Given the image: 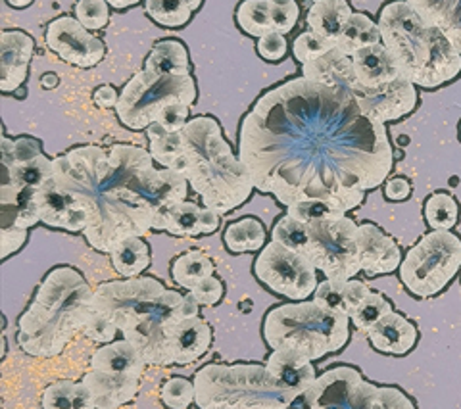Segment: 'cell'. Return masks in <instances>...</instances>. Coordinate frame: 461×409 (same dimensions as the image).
Returning <instances> with one entry per match:
<instances>
[{
    "label": "cell",
    "instance_id": "obj_1",
    "mask_svg": "<svg viewBox=\"0 0 461 409\" xmlns=\"http://www.w3.org/2000/svg\"><path fill=\"white\" fill-rule=\"evenodd\" d=\"M237 154L256 191L281 206L323 200L344 214L362 206L394 166L386 125L346 86L304 76L254 102L239 127Z\"/></svg>",
    "mask_w": 461,
    "mask_h": 409
},
{
    "label": "cell",
    "instance_id": "obj_2",
    "mask_svg": "<svg viewBox=\"0 0 461 409\" xmlns=\"http://www.w3.org/2000/svg\"><path fill=\"white\" fill-rule=\"evenodd\" d=\"M54 183L85 210V241L110 254L125 239L160 231L167 210L186 200L181 173L156 168L150 150L115 142L76 146L52 158Z\"/></svg>",
    "mask_w": 461,
    "mask_h": 409
},
{
    "label": "cell",
    "instance_id": "obj_3",
    "mask_svg": "<svg viewBox=\"0 0 461 409\" xmlns=\"http://www.w3.org/2000/svg\"><path fill=\"white\" fill-rule=\"evenodd\" d=\"M95 310L104 314L147 365H169V331L200 314L191 292L171 290L154 277L108 281L95 288Z\"/></svg>",
    "mask_w": 461,
    "mask_h": 409
},
{
    "label": "cell",
    "instance_id": "obj_4",
    "mask_svg": "<svg viewBox=\"0 0 461 409\" xmlns=\"http://www.w3.org/2000/svg\"><path fill=\"white\" fill-rule=\"evenodd\" d=\"M177 133L179 150L171 169L183 175L202 206L225 215L250 200L256 191L250 173L223 137L218 120L196 115Z\"/></svg>",
    "mask_w": 461,
    "mask_h": 409
},
{
    "label": "cell",
    "instance_id": "obj_5",
    "mask_svg": "<svg viewBox=\"0 0 461 409\" xmlns=\"http://www.w3.org/2000/svg\"><path fill=\"white\" fill-rule=\"evenodd\" d=\"M95 290L81 271L58 266L39 285L18 321V344L27 356L56 358L93 314Z\"/></svg>",
    "mask_w": 461,
    "mask_h": 409
},
{
    "label": "cell",
    "instance_id": "obj_6",
    "mask_svg": "<svg viewBox=\"0 0 461 409\" xmlns=\"http://www.w3.org/2000/svg\"><path fill=\"white\" fill-rule=\"evenodd\" d=\"M386 50L403 77L421 89H438L461 73V54L438 27L427 23L406 0H391L379 10Z\"/></svg>",
    "mask_w": 461,
    "mask_h": 409
},
{
    "label": "cell",
    "instance_id": "obj_7",
    "mask_svg": "<svg viewBox=\"0 0 461 409\" xmlns=\"http://www.w3.org/2000/svg\"><path fill=\"white\" fill-rule=\"evenodd\" d=\"M350 323V315L327 310L313 300L288 302L266 314L262 337L271 350H293L317 361L346 348Z\"/></svg>",
    "mask_w": 461,
    "mask_h": 409
},
{
    "label": "cell",
    "instance_id": "obj_8",
    "mask_svg": "<svg viewBox=\"0 0 461 409\" xmlns=\"http://www.w3.org/2000/svg\"><path fill=\"white\" fill-rule=\"evenodd\" d=\"M194 388L198 409H286L296 396L266 363H208L196 371Z\"/></svg>",
    "mask_w": 461,
    "mask_h": 409
},
{
    "label": "cell",
    "instance_id": "obj_9",
    "mask_svg": "<svg viewBox=\"0 0 461 409\" xmlns=\"http://www.w3.org/2000/svg\"><path fill=\"white\" fill-rule=\"evenodd\" d=\"M286 409H415V404L396 386L373 385L356 368L337 365L296 394Z\"/></svg>",
    "mask_w": 461,
    "mask_h": 409
},
{
    "label": "cell",
    "instance_id": "obj_10",
    "mask_svg": "<svg viewBox=\"0 0 461 409\" xmlns=\"http://www.w3.org/2000/svg\"><path fill=\"white\" fill-rule=\"evenodd\" d=\"M198 98L193 73H171L142 68L127 81L115 106L118 120L131 131L149 129L167 106L183 102L193 106Z\"/></svg>",
    "mask_w": 461,
    "mask_h": 409
},
{
    "label": "cell",
    "instance_id": "obj_11",
    "mask_svg": "<svg viewBox=\"0 0 461 409\" xmlns=\"http://www.w3.org/2000/svg\"><path fill=\"white\" fill-rule=\"evenodd\" d=\"M398 271L411 296H438L461 271V239L452 231L427 232L403 256Z\"/></svg>",
    "mask_w": 461,
    "mask_h": 409
},
{
    "label": "cell",
    "instance_id": "obj_12",
    "mask_svg": "<svg viewBox=\"0 0 461 409\" xmlns=\"http://www.w3.org/2000/svg\"><path fill=\"white\" fill-rule=\"evenodd\" d=\"M357 227L348 215L308 223L310 242L304 256L325 275V279L350 281L362 273Z\"/></svg>",
    "mask_w": 461,
    "mask_h": 409
},
{
    "label": "cell",
    "instance_id": "obj_13",
    "mask_svg": "<svg viewBox=\"0 0 461 409\" xmlns=\"http://www.w3.org/2000/svg\"><path fill=\"white\" fill-rule=\"evenodd\" d=\"M254 277L273 295L291 302H304L320 285L312 261L276 241H269L254 259Z\"/></svg>",
    "mask_w": 461,
    "mask_h": 409
},
{
    "label": "cell",
    "instance_id": "obj_14",
    "mask_svg": "<svg viewBox=\"0 0 461 409\" xmlns=\"http://www.w3.org/2000/svg\"><path fill=\"white\" fill-rule=\"evenodd\" d=\"M47 47L64 62L77 68H95L104 60L106 45L103 39L83 27L76 16H60L47 25Z\"/></svg>",
    "mask_w": 461,
    "mask_h": 409
},
{
    "label": "cell",
    "instance_id": "obj_15",
    "mask_svg": "<svg viewBox=\"0 0 461 409\" xmlns=\"http://www.w3.org/2000/svg\"><path fill=\"white\" fill-rule=\"evenodd\" d=\"M348 91L357 100L359 108L381 123L406 118L417 108V102H420L417 86L403 76L381 86H373V89L354 83Z\"/></svg>",
    "mask_w": 461,
    "mask_h": 409
},
{
    "label": "cell",
    "instance_id": "obj_16",
    "mask_svg": "<svg viewBox=\"0 0 461 409\" xmlns=\"http://www.w3.org/2000/svg\"><path fill=\"white\" fill-rule=\"evenodd\" d=\"M357 242H359V261L362 271L367 277L388 275L400 269L402 250L398 242L386 235V232L375 223H362L357 227Z\"/></svg>",
    "mask_w": 461,
    "mask_h": 409
},
{
    "label": "cell",
    "instance_id": "obj_17",
    "mask_svg": "<svg viewBox=\"0 0 461 409\" xmlns=\"http://www.w3.org/2000/svg\"><path fill=\"white\" fill-rule=\"evenodd\" d=\"M33 52V37L22 29H8L0 33V91L16 93L22 89Z\"/></svg>",
    "mask_w": 461,
    "mask_h": 409
},
{
    "label": "cell",
    "instance_id": "obj_18",
    "mask_svg": "<svg viewBox=\"0 0 461 409\" xmlns=\"http://www.w3.org/2000/svg\"><path fill=\"white\" fill-rule=\"evenodd\" d=\"M37 210L41 223L52 229L83 232L89 223L85 210L68 193H64L52 177L37 188Z\"/></svg>",
    "mask_w": 461,
    "mask_h": 409
},
{
    "label": "cell",
    "instance_id": "obj_19",
    "mask_svg": "<svg viewBox=\"0 0 461 409\" xmlns=\"http://www.w3.org/2000/svg\"><path fill=\"white\" fill-rule=\"evenodd\" d=\"M213 342L212 327L200 315L183 319L169 331L167 359L169 365H191L204 358Z\"/></svg>",
    "mask_w": 461,
    "mask_h": 409
},
{
    "label": "cell",
    "instance_id": "obj_20",
    "mask_svg": "<svg viewBox=\"0 0 461 409\" xmlns=\"http://www.w3.org/2000/svg\"><path fill=\"white\" fill-rule=\"evenodd\" d=\"M89 388L96 409H118L133 402L140 388V375L91 369L81 378Z\"/></svg>",
    "mask_w": 461,
    "mask_h": 409
},
{
    "label": "cell",
    "instance_id": "obj_21",
    "mask_svg": "<svg viewBox=\"0 0 461 409\" xmlns=\"http://www.w3.org/2000/svg\"><path fill=\"white\" fill-rule=\"evenodd\" d=\"M221 215L206 206L183 200L171 206L164 217L160 231L173 237H202L220 229Z\"/></svg>",
    "mask_w": 461,
    "mask_h": 409
},
{
    "label": "cell",
    "instance_id": "obj_22",
    "mask_svg": "<svg viewBox=\"0 0 461 409\" xmlns=\"http://www.w3.org/2000/svg\"><path fill=\"white\" fill-rule=\"evenodd\" d=\"M367 339L381 354L406 356L415 348L420 331L408 317L393 310L367 332Z\"/></svg>",
    "mask_w": 461,
    "mask_h": 409
},
{
    "label": "cell",
    "instance_id": "obj_23",
    "mask_svg": "<svg viewBox=\"0 0 461 409\" xmlns=\"http://www.w3.org/2000/svg\"><path fill=\"white\" fill-rule=\"evenodd\" d=\"M41 223L37 188L0 185V229H32Z\"/></svg>",
    "mask_w": 461,
    "mask_h": 409
},
{
    "label": "cell",
    "instance_id": "obj_24",
    "mask_svg": "<svg viewBox=\"0 0 461 409\" xmlns=\"http://www.w3.org/2000/svg\"><path fill=\"white\" fill-rule=\"evenodd\" d=\"M350 58H352V66L356 73V85L359 86L373 89V86L391 83L402 76L396 62L393 60L391 52L386 50L383 42H379V45L357 49Z\"/></svg>",
    "mask_w": 461,
    "mask_h": 409
},
{
    "label": "cell",
    "instance_id": "obj_25",
    "mask_svg": "<svg viewBox=\"0 0 461 409\" xmlns=\"http://www.w3.org/2000/svg\"><path fill=\"white\" fill-rule=\"evenodd\" d=\"M266 368L281 385L294 394L304 392L317 378L313 361L293 350H271Z\"/></svg>",
    "mask_w": 461,
    "mask_h": 409
},
{
    "label": "cell",
    "instance_id": "obj_26",
    "mask_svg": "<svg viewBox=\"0 0 461 409\" xmlns=\"http://www.w3.org/2000/svg\"><path fill=\"white\" fill-rule=\"evenodd\" d=\"M420 16L438 27L461 54V0H406Z\"/></svg>",
    "mask_w": 461,
    "mask_h": 409
},
{
    "label": "cell",
    "instance_id": "obj_27",
    "mask_svg": "<svg viewBox=\"0 0 461 409\" xmlns=\"http://www.w3.org/2000/svg\"><path fill=\"white\" fill-rule=\"evenodd\" d=\"M302 76L327 85L346 86V89H350L356 83L352 58L342 52L339 47L325 52L320 58H315L312 62L302 64Z\"/></svg>",
    "mask_w": 461,
    "mask_h": 409
},
{
    "label": "cell",
    "instance_id": "obj_28",
    "mask_svg": "<svg viewBox=\"0 0 461 409\" xmlns=\"http://www.w3.org/2000/svg\"><path fill=\"white\" fill-rule=\"evenodd\" d=\"M352 14L354 8L350 6L348 0H321V3H315L308 8L306 23L310 32L339 42Z\"/></svg>",
    "mask_w": 461,
    "mask_h": 409
},
{
    "label": "cell",
    "instance_id": "obj_29",
    "mask_svg": "<svg viewBox=\"0 0 461 409\" xmlns=\"http://www.w3.org/2000/svg\"><path fill=\"white\" fill-rule=\"evenodd\" d=\"M147 368L139 350L125 339L113 341L98 348L91 358V369L108 371V373H131L140 375Z\"/></svg>",
    "mask_w": 461,
    "mask_h": 409
},
{
    "label": "cell",
    "instance_id": "obj_30",
    "mask_svg": "<svg viewBox=\"0 0 461 409\" xmlns=\"http://www.w3.org/2000/svg\"><path fill=\"white\" fill-rule=\"evenodd\" d=\"M223 242L230 254L259 252L267 244V231L258 217L247 215L227 225Z\"/></svg>",
    "mask_w": 461,
    "mask_h": 409
},
{
    "label": "cell",
    "instance_id": "obj_31",
    "mask_svg": "<svg viewBox=\"0 0 461 409\" xmlns=\"http://www.w3.org/2000/svg\"><path fill=\"white\" fill-rule=\"evenodd\" d=\"M108 256L112 259V268L115 269V273L122 275L123 279L140 277L150 268L152 261L150 246L142 241V237L122 241Z\"/></svg>",
    "mask_w": 461,
    "mask_h": 409
},
{
    "label": "cell",
    "instance_id": "obj_32",
    "mask_svg": "<svg viewBox=\"0 0 461 409\" xmlns=\"http://www.w3.org/2000/svg\"><path fill=\"white\" fill-rule=\"evenodd\" d=\"M42 409H96L89 388L83 381H56L49 385L41 398Z\"/></svg>",
    "mask_w": 461,
    "mask_h": 409
},
{
    "label": "cell",
    "instance_id": "obj_33",
    "mask_svg": "<svg viewBox=\"0 0 461 409\" xmlns=\"http://www.w3.org/2000/svg\"><path fill=\"white\" fill-rule=\"evenodd\" d=\"M215 275L213 261L200 250H189L173 259L171 279L183 290H193L206 277Z\"/></svg>",
    "mask_w": 461,
    "mask_h": 409
},
{
    "label": "cell",
    "instance_id": "obj_34",
    "mask_svg": "<svg viewBox=\"0 0 461 409\" xmlns=\"http://www.w3.org/2000/svg\"><path fill=\"white\" fill-rule=\"evenodd\" d=\"M379 42H383L379 23L364 12H354L352 18L348 20V23H346V27H344V32H342V35L337 42V47L342 52L352 56L357 49L379 45Z\"/></svg>",
    "mask_w": 461,
    "mask_h": 409
},
{
    "label": "cell",
    "instance_id": "obj_35",
    "mask_svg": "<svg viewBox=\"0 0 461 409\" xmlns=\"http://www.w3.org/2000/svg\"><path fill=\"white\" fill-rule=\"evenodd\" d=\"M144 68L171 73H191V58L179 39L158 41L144 60Z\"/></svg>",
    "mask_w": 461,
    "mask_h": 409
},
{
    "label": "cell",
    "instance_id": "obj_36",
    "mask_svg": "<svg viewBox=\"0 0 461 409\" xmlns=\"http://www.w3.org/2000/svg\"><path fill=\"white\" fill-rule=\"evenodd\" d=\"M52 158L41 154L35 159H29L23 164H3V183L16 186H32L41 188L52 177Z\"/></svg>",
    "mask_w": 461,
    "mask_h": 409
},
{
    "label": "cell",
    "instance_id": "obj_37",
    "mask_svg": "<svg viewBox=\"0 0 461 409\" xmlns=\"http://www.w3.org/2000/svg\"><path fill=\"white\" fill-rule=\"evenodd\" d=\"M235 22L242 33L262 39L273 32L269 0H240L235 10Z\"/></svg>",
    "mask_w": 461,
    "mask_h": 409
},
{
    "label": "cell",
    "instance_id": "obj_38",
    "mask_svg": "<svg viewBox=\"0 0 461 409\" xmlns=\"http://www.w3.org/2000/svg\"><path fill=\"white\" fill-rule=\"evenodd\" d=\"M423 217L430 231H452L459 222V204L450 193H432L425 200Z\"/></svg>",
    "mask_w": 461,
    "mask_h": 409
},
{
    "label": "cell",
    "instance_id": "obj_39",
    "mask_svg": "<svg viewBox=\"0 0 461 409\" xmlns=\"http://www.w3.org/2000/svg\"><path fill=\"white\" fill-rule=\"evenodd\" d=\"M144 12L154 23L167 29L185 27L194 14L186 0H144Z\"/></svg>",
    "mask_w": 461,
    "mask_h": 409
},
{
    "label": "cell",
    "instance_id": "obj_40",
    "mask_svg": "<svg viewBox=\"0 0 461 409\" xmlns=\"http://www.w3.org/2000/svg\"><path fill=\"white\" fill-rule=\"evenodd\" d=\"M391 312H393V304L388 302V298H384L381 292L371 290L369 296L350 314V321L357 331L367 334L384 315H388Z\"/></svg>",
    "mask_w": 461,
    "mask_h": 409
},
{
    "label": "cell",
    "instance_id": "obj_41",
    "mask_svg": "<svg viewBox=\"0 0 461 409\" xmlns=\"http://www.w3.org/2000/svg\"><path fill=\"white\" fill-rule=\"evenodd\" d=\"M271 241L291 248V250H294L298 254H306L308 242H310L308 225L298 222V219H294L293 215L285 214L281 219H277V223L273 225Z\"/></svg>",
    "mask_w": 461,
    "mask_h": 409
},
{
    "label": "cell",
    "instance_id": "obj_42",
    "mask_svg": "<svg viewBox=\"0 0 461 409\" xmlns=\"http://www.w3.org/2000/svg\"><path fill=\"white\" fill-rule=\"evenodd\" d=\"M0 152H3V164L6 166L23 164L29 162V159H35L41 154H45L42 152L41 141L33 137L10 139L6 133H3V139H0Z\"/></svg>",
    "mask_w": 461,
    "mask_h": 409
},
{
    "label": "cell",
    "instance_id": "obj_43",
    "mask_svg": "<svg viewBox=\"0 0 461 409\" xmlns=\"http://www.w3.org/2000/svg\"><path fill=\"white\" fill-rule=\"evenodd\" d=\"M160 400L169 409H189L196 400L194 381L185 377H171L160 388Z\"/></svg>",
    "mask_w": 461,
    "mask_h": 409
},
{
    "label": "cell",
    "instance_id": "obj_44",
    "mask_svg": "<svg viewBox=\"0 0 461 409\" xmlns=\"http://www.w3.org/2000/svg\"><path fill=\"white\" fill-rule=\"evenodd\" d=\"M335 47H337V42L329 41L313 32H304V33H300L293 42V56H294V60L302 66V64L315 60V58L323 56L329 50H333Z\"/></svg>",
    "mask_w": 461,
    "mask_h": 409
},
{
    "label": "cell",
    "instance_id": "obj_45",
    "mask_svg": "<svg viewBox=\"0 0 461 409\" xmlns=\"http://www.w3.org/2000/svg\"><path fill=\"white\" fill-rule=\"evenodd\" d=\"M110 5L106 0H77L74 6V16L89 32H100L110 22Z\"/></svg>",
    "mask_w": 461,
    "mask_h": 409
},
{
    "label": "cell",
    "instance_id": "obj_46",
    "mask_svg": "<svg viewBox=\"0 0 461 409\" xmlns=\"http://www.w3.org/2000/svg\"><path fill=\"white\" fill-rule=\"evenodd\" d=\"M286 214L293 215L294 219L302 223H313V222H323V219L330 217H340L346 215L344 212L337 210L335 206H330L329 202L323 200H304V202H296L293 206L286 208Z\"/></svg>",
    "mask_w": 461,
    "mask_h": 409
},
{
    "label": "cell",
    "instance_id": "obj_47",
    "mask_svg": "<svg viewBox=\"0 0 461 409\" xmlns=\"http://www.w3.org/2000/svg\"><path fill=\"white\" fill-rule=\"evenodd\" d=\"M273 32L291 33L300 20V5L298 0H269Z\"/></svg>",
    "mask_w": 461,
    "mask_h": 409
},
{
    "label": "cell",
    "instance_id": "obj_48",
    "mask_svg": "<svg viewBox=\"0 0 461 409\" xmlns=\"http://www.w3.org/2000/svg\"><path fill=\"white\" fill-rule=\"evenodd\" d=\"M312 298H313V302L323 305V308H327V310L346 314V281L325 279L317 285Z\"/></svg>",
    "mask_w": 461,
    "mask_h": 409
},
{
    "label": "cell",
    "instance_id": "obj_49",
    "mask_svg": "<svg viewBox=\"0 0 461 409\" xmlns=\"http://www.w3.org/2000/svg\"><path fill=\"white\" fill-rule=\"evenodd\" d=\"M118 332H120L118 327H115L104 314L95 310V305H93V314L83 327L85 337L93 339L95 342H100V344H110L115 341V334Z\"/></svg>",
    "mask_w": 461,
    "mask_h": 409
},
{
    "label": "cell",
    "instance_id": "obj_50",
    "mask_svg": "<svg viewBox=\"0 0 461 409\" xmlns=\"http://www.w3.org/2000/svg\"><path fill=\"white\" fill-rule=\"evenodd\" d=\"M256 50L259 56H262V60H266V62H281L288 54V41L283 33L271 32V33L264 35L262 39H258Z\"/></svg>",
    "mask_w": 461,
    "mask_h": 409
},
{
    "label": "cell",
    "instance_id": "obj_51",
    "mask_svg": "<svg viewBox=\"0 0 461 409\" xmlns=\"http://www.w3.org/2000/svg\"><path fill=\"white\" fill-rule=\"evenodd\" d=\"M191 292V296L200 304V305H215L223 300L225 295V286L218 279V277L212 275L206 277L204 281H200Z\"/></svg>",
    "mask_w": 461,
    "mask_h": 409
},
{
    "label": "cell",
    "instance_id": "obj_52",
    "mask_svg": "<svg viewBox=\"0 0 461 409\" xmlns=\"http://www.w3.org/2000/svg\"><path fill=\"white\" fill-rule=\"evenodd\" d=\"M189 115H191V106L183 105V102H177V105L167 106L160 115H158L156 123L164 127L166 131H169V133H176V131H181L186 125Z\"/></svg>",
    "mask_w": 461,
    "mask_h": 409
},
{
    "label": "cell",
    "instance_id": "obj_53",
    "mask_svg": "<svg viewBox=\"0 0 461 409\" xmlns=\"http://www.w3.org/2000/svg\"><path fill=\"white\" fill-rule=\"evenodd\" d=\"M27 235V229H0V258L6 259L12 254H16L25 244Z\"/></svg>",
    "mask_w": 461,
    "mask_h": 409
},
{
    "label": "cell",
    "instance_id": "obj_54",
    "mask_svg": "<svg viewBox=\"0 0 461 409\" xmlns=\"http://www.w3.org/2000/svg\"><path fill=\"white\" fill-rule=\"evenodd\" d=\"M371 288L359 279L346 281V314H352L369 296Z\"/></svg>",
    "mask_w": 461,
    "mask_h": 409
},
{
    "label": "cell",
    "instance_id": "obj_55",
    "mask_svg": "<svg viewBox=\"0 0 461 409\" xmlns=\"http://www.w3.org/2000/svg\"><path fill=\"white\" fill-rule=\"evenodd\" d=\"M411 196V183L406 177H393L384 183V198L391 202H403Z\"/></svg>",
    "mask_w": 461,
    "mask_h": 409
},
{
    "label": "cell",
    "instance_id": "obj_56",
    "mask_svg": "<svg viewBox=\"0 0 461 409\" xmlns=\"http://www.w3.org/2000/svg\"><path fill=\"white\" fill-rule=\"evenodd\" d=\"M93 100L98 108H115L120 102V93L112 85H103L95 91Z\"/></svg>",
    "mask_w": 461,
    "mask_h": 409
},
{
    "label": "cell",
    "instance_id": "obj_57",
    "mask_svg": "<svg viewBox=\"0 0 461 409\" xmlns=\"http://www.w3.org/2000/svg\"><path fill=\"white\" fill-rule=\"evenodd\" d=\"M60 83V77L56 76V73H45V76L41 77V86L42 89H54Z\"/></svg>",
    "mask_w": 461,
    "mask_h": 409
},
{
    "label": "cell",
    "instance_id": "obj_58",
    "mask_svg": "<svg viewBox=\"0 0 461 409\" xmlns=\"http://www.w3.org/2000/svg\"><path fill=\"white\" fill-rule=\"evenodd\" d=\"M106 3L115 10H127L131 6H137L140 0H106Z\"/></svg>",
    "mask_w": 461,
    "mask_h": 409
},
{
    "label": "cell",
    "instance_id": "obj_59",
    "mask_svg": "<svg viewBox=\"0 0 461 409\" xmlns=\"http://www.w3.org/2000/svg\"><path fill=\"white\" fill-rule=\"evenodd\" d=\"M6 3H8V6H12V8L22 10V8L32 6V5H33V0H6Z\"/></svg>",
    "mask_w": 461,
    "mask_h": 409
},
{
    "label": "cell",
    "instance_id": "obj_60",
    "mask_svg": "<svg viewBox=\"0 0 461 409\" xmlns=\"http://www.w3.org/2000/svg\"><path fill=\"white\" fill-rule=\"evenodd\" d=\"M186 5L193 8V12H196L202 5H204V0H186Z\"/></svg>",
    "mask_w": 461,
    "mask_h": 409
},
{
    "label": "cell",
    "instance_id": "obj_61",
    "mask_svg": "<svg viewBox=\"0 0 461 409\" xmlns=\"http://www.w3.org/2000/svg\"><path fill=\"white\" fill-rule=\"evenodd\" d=\"M315 3H321V0H312V5H315Z\"/></svg>",
    "mask_w": 461,
    "mask_h": 409
},
{
    "label": "cell",
    "instance_id": "obj_62",
    "mask_svg": "<svg viewBox=\"0 0 461 409\" xmlns=\"http://www.w3.org/2000/svg\"><path fill=\"white\" fill-rule=\"evenodd\" d=\"M459 141H461V123H459Z\"/></svg>",
    "mask_w": 461,
    "mask_h": 409
}]
</instances>
